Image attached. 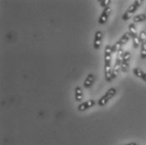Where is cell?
I'll return each instance as SVG.
<instances>
[{
	"mask_svg": "<svg viewBox=\"0 0 146 145\" xmlns=\"http://www.w3.org/2000/svg\"><path fill=\"white\" fill-rule=\"evenodd\" d=\"M143 3H144V1H142V0H135L131 5L128 8V9L125 11V13L123 15V16H122L123 20H124V21L129 20L133 15V14L138 10V9L142 5Z\"/></svg>",
	"mask_w": 146,
	"mask_h": 145,
	"instance_id": "cell-1",
	"label": "cell"
},
{
	"mask_svg": "<svg viewBox=\"0 0 146 145\" xmlns=\"http://www.w3.org/2000/svg\"><path fill=\"white\" fill-rule=\"evenodd\" d=\"M129 33L131 35V39L132 41H133V48L134 49H138L141 45V43L139 41L138 30H137L136 25H135L134 23H131L129 25Z\"/></svg>",
	"mask_w": 146,
	"mask_h": 145,
	"instance_id": "cell-2",
	"label": "cell"
},
{
	"mask_svg": "<svg viewBox=\"0 0 146 145\" xmlns=\"http://www.w3.org/2000/svg\"><path fill=\"white\" fill-rule=\"evenodd\" d=\"M130 38H131V35H130V34H129V32L123 34L122 35V37L119 39V40H117V42L112 46V48H113V53L117 52V53L119 50H122V46L124 45L125 44H127V42L130 40Z\"/></svg>",
	"mask_w": 146,
	"mask_h": 145,
	"instance_id": "cell-3",
	"label": "cell"
},
{
	"mask_svg": "<svg viewBox=\"0 0 146 145\" xmlns=\"http://www.w3.org/2000/svg\"><path fill=\"white\" fill-rule=\"evenodd\" d=\"M123 50H121L117 53V56H116V60H115V64L113 66V79H115L118 75V73L121 71V65H122V61H123Z\"/></svg>",
	"mask_w": 146,
	"mask_h": 145,
	"instance_id": "cell-4",
	"label": "cell"
},
{
	"mask_svg": "<svg viewBox=\"0 0 146 145\" xmlns=\"http://www.w3.org/2000/svg\"><path fill=\"white\" fill-rule=\"evenodd\" d=\"M116 93H117V90H116V88H114V87H112V88H110V89H108V91L105 93V95H103L102 97L98 100V104L100 106V107H103V106H105L109 100H111L115 95H116Z\"/></svg>",
	"mask_w": 146,
	"mask_h": 145,
	"instance_id": "cell-5",
	"label": "cell"
},
{
	"mask_svg": "<svg viewBox=\"0 0 146 145\" xmlns=\"http://www.w3.org/2000/svg\"><path fill=\"white\" fill-rule=\"evenodd\" d=\"M131 58V54L129 51H125L123 56V61L121 65V72L123 73H126L129 70V61Z\"/></svg>",
	"mask_w": 146,
	"mask_h": 145,
	"instance_id": "cell-6",
	"label": "cell"
},
{
	"mask_svg": "<svg viewBox=\"0 0 146 145\" xmlns=\"http://www.w3.org/2000/svg\"><path fill=\"white\" fill-rule=\"evenodd\" d=\"M111 13H112V9H111L110 7L104 9L103 11H102V15H100V17H99L98 24H105L107 23V21H108L109 16L111 15Z\"/></svg>",
	"mask_w": 146,
	"mask_h": 145,
	"instance_id": "cell-7",
	"label": "cell"
},
{
	"mask_svg": "<svg viewBox=\"0 0 146 145\" xmlns=\"http://www.w3.org/2000/svg\"><path fill=\"white\" fill-rule=\"evenodd\" d=\"M103 34H102V31L98 30L95 33V36H94V42H93V46L95 50H99L102 44V40Z\"/></svg>",
	"mask_w": 146,
	"mask_h": 145,
	"instance_id": "cell-8",
	"label": "cell"
},
{
	"mask_svg": "<svg viewBox=\"0 0 146 145\" xmlns=\"http://www.w3.org/2000/svg\"><path fill=\"white\" fill-rule=\"evenodd\" d=\"M94 105H95V101L94 100H88L87 102L79 104L78 107H77V110L79 112H84V111L89 109L90 107H93Z\"/></svg>",
	"mask_w": 146,
	"mask_h": 145,
	"instance_id": "cell-9",
	"label": "cell"
},
{
	"mask_svg": "<svg viewBox=\"0 0 146 145\" xmlns=\"http://www.w3.org/2000/svg\"><path fill=\"white\" fill-rule=\"evenodd\" d=\"M133 72L134 74V75H136L137 77L142 79L144 81H145L146 82V73L144 72L140 68H139V67L133 68Z\"/></svg>",
	"mask_w": 146,
	"mask_h": 145,
	"instance_id": "cell-10",
	"label": "cell"
},
{
	"mask_svg": "<svg viewBox=\"0 0 146 145\" xmlns=\"http://www.w3.org/2000/svg\"><path fill=\"white\" fill-rule=\"evenodd\" d=\"M95 81V75L93 74H89L88 75V77L86 78L84 83H83V86L85 88H90V87L92 86L93 82Z\"/></svg>",
	"mask_w": 146,
	"mask_h": 145,
	"instance_id": "cell-11",
	"label": "cell"
},
{
	"mask_svg": "<svg viewBox=\"0 0 146 145\" xmlns=\"http://www.w3.org/2000/svg\"><path fill=\"white\" fill-rule=\"evenodd\" d=\"M83 98V92L80 87H76L75 88V99L76 102H81Z\"/></svg>",
	"mask_w": 146,
	"mask_h": 145,
	"instance_id": "cell-12",
	"label": "cell"
},
{
	"mask_svg": "<svg viewBox=\"0 0 146 145\" xmlns=\"http://www.w3.org/2000/svg\"><path fill=\"white\" fill-rule=\"evenodd\" d=\"M146 20V15H137L133 17V23H140Z\"/></svg>",
	"mask_w": 146,
	"mask_h": 145,
	"instance_id": "cell-13",
	"label": "cell"
},
{
	"mask_svg": "<svg viewBox=\"0 0 146 145\" xmlns=\"http://www.w3.org/2000/svg\"><path fill=\"white\" fill-rule=\"evenodd\" d=\"M140 56L142 59H146V41L141 44V51Z\"/></svg>",
	"mask_w": 146,
	"mask_h": 145,
	"instance_id": "cell-14",
	"label": "cell"
},
{
	"mask_svg": "<svg viewBox=\"0 0 146 145\" xmlns=\"http://www.w3.org/2000/svg\"><path fill=\"white\" fill-rule=\"evenodd\" d=\"M99 3H100L101 7L103 8V9H106V8L110 7L109 5H110V3H112V1H111V0H101V1H99Z\"/></svg>",
	"mask_w": 146,
	"mask_h": 145,
	"instance_id": "cell-15",
	"label": "cell"
},
{
	"mask_svg": "<svg viewBox=\"0 0 146 145\" xmlns=\"http://www.w3.org/2000/svg\"><path fill=\"white\" fill-rule=\"evenodd\" d=\"M139 41L140 43H144L146 41V31L145 30H142L140 31L139 34Z\"/></svg>",
	"mask_w": 146,
	"mask_h": 145,
	"instance_id": "cell-16",
	"label": "cell"
},
{
	"mask_svg": "<svg viewBox=\"0 0 146 145\" xmlns=\"http://www.w3.org/2000/svg\"><path fill=\"white\" fill-rule=\"evenodd\" d=\"M123 145H138V144H136V143H129V144H126Z\"/></svg>",
	"mask_w": 146,
	"mask_h": 145,
	"instance_id": "cell-17",
	"label": "cell"
}]
</instances>
